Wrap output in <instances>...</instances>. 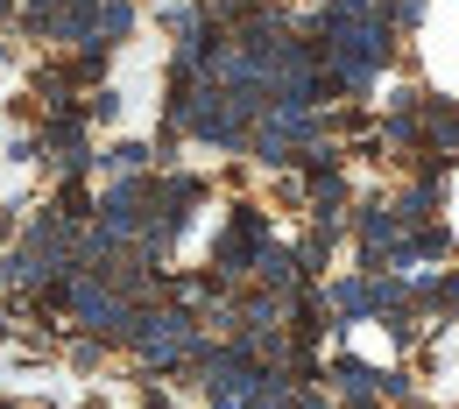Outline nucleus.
I'll use <instances>...</instances> for the list:
<instances>
[{
    "mask_svg": "<svg viewBox=\"0 0 459 409\" xmlns=\"http://www.w3.org/2000/svg\"><path fill=\"white\" fill-rule=\"evenodd\" d=\"M446 226H453V240H459V170L446 176Z\"/></svg>",
    "mask_w": 459,
    "mask_h": 409,
    "instance_id": "2",
    "label": "nucleus"
},
{
    "mask_svg": "<svg viewBox=\"0 0 459 409\" xmlns=\"http://www.w3.org/2000/svg\"><path fill=\"white\" fill-rule=\"evenodd\" d=\"M417 57H424V78L438 85V99L459 107V0H431V7H424Z\"/></svg>",
    "mask_w": 459,
    "mask_h": 409,
    "instance_id": "1",
    "label": "nucleus"
}]
</instances>
